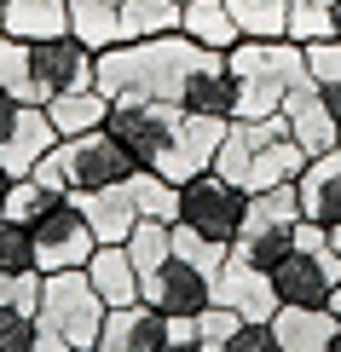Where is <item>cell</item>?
<instances>
[{
	"instance_id": "e575fe53",
	"label": "cell",
	"mask_w": 341,
	"mask_h": 352,
	"mask_svg": "<svg viewBox=\"0 0 341 352\" xmlns=\"http://www.w3.org/2000/svg\"><path fill=\"white\" fill-rule=\"evenodd\" d=\"M0 306L35 312L41 306V272H0Z\"/></svg>"
},
{
	"instance_id": "d590c367",
	"label": "cell",
	"mask_w": 341,
	"mask_h": 352,
	"mask_svg": "<svg viewBox=\"0 0 341 352\" xmlns=\"http://www.w3.org/2000/svg\"><path fill=\"white\" fill-rule=\"evenodd\" d=\"M29 346H35V312L0 306V352H29Z\"/></svg>"
},
{
	"instance_id": "cb8c5ba5",
	"label": "cell",
	"mask_w": 341,
	"mask_h": 352,
	"mask_svg": "<svg viewBox=\"0 0 341 352\" xmlns=\"http://www.w3.org/2000/svg\"><path fill=\"white\" fill-rule=\"evenodd\" d=\"M122 41H145V35H174L180 29V0H122L116 6Z\"/></svg>"
},
{
	"instance_id": "74e56055",
	"label": "cell",
	"mask_w": 341,
	"mask_h": 352,
	"mask_svg": "<svg viewBox=\"0 0 341 352\" xmlns=\"http://www.w3.org/2000/svg\"><path fill=\"white\" fill-rule=\"evenodd\" d=\"M168 346H197V318H168Z\"/></svg>"
},
{
	"instance_id": "44dd1931",
	"label": "cell",
	"mask_w": 341,
	"mask_h": 352,
	"mask_svg": "<svg viewBox=\"0 0 341 352\" xmlns=\"http://www.w3.org/2000/svg\"><path fill=\"white\" fill-rule=\"evenodd\" d=\"M272 329H278V346L284 352H330V341H335L330 306H278Z\"/></svg>"
},
{
	"instance_id": "5bb4252c",
	"label": "cell",
	"mask_w": 341,
	"mask_h": 352,
	"mask_svg": "<svg viewBox=\"0 0 341 352\" xmlns=\"http://www.w3.org/2000/svg\"><path fill=\"white\" fill-rule=\"evenodd\" d=\"M58 144L52 122L41 104H18L6 122V133H0V173H12V179H23V173H35V162Z\"/></svg>"
},
{
	"instance_id": "ee69618b",
	"label": "cell",
	"mask_w": 341,
	"mask_h": 352,
	"mask_svg": "<svg viewBox=\"0 0 341 352\" xmlns=\"http://www.w3.org/2000/svg\"><path fill=\"white\" fill-rule=\"evenodd\" d=\"M162 352H197V346H162Z\"/></svg>"
},
{
	"instance_id": "603a6c76",
	"label": "cell",
	"mask_w": 341,
	"mask_h": 352,
	"mask_svg": "<svg viewBox=\"0 0 341 352\" xmlns=\"http://www.w3.org/2000/svg\"><path fill=\"white\" fill-rule=\"evenodd\" d=\"M180 35H191L203 52H231L237 41H243L226 0H185L180 6Z\"/></svg>"
},
{
	"instance_id": "4316f807",
	"label": "cell",
	"mask_w": 341,
	"mask_h": 352,
	"mask_svg": "<svg viewBox=\"0 0 341 352\" xmlns=\"http://www.w3.org/2000/svg\"><path fill=\"white\" fill-rule=\"evenodd\" d=\"M127 190H133V202H139V219H162V226L180 219V185L174 179H162V173H151V168H133Z\"/></svg>"
},
{
	"instance_id": "9c48e42d",
	"label": "cell",
	"mask_w": 341,
	"mask_h": 352,
	"mask_svg": "<svg viewBox=\"0 0 341 352\" xmlns=\"http://www.w3.org/2000/svg\"><path fill=\"white\" fill-rule=\"evenodd\" d=\"M335 283H341V254H335L330 243H318V248H301V243H295L289 254L272 266L278 306H330Z\"/></svg>"
},
{
	"instance_id": "4dcf8cb0",
	"label": "cell",
	"mask_w": 341,
	"mask_h": 352,
	"mask_svg": "<svg viewBox=\"0 0 341 352\" xmlns=\"http://www.w3.org/2000/svg\"><path fill=\"white\" fill-rule=\"evenodd\" d=\"M295 47H313V41H335V0H289V35Z\"/></svg>"
},
{
	"instance_id": "f546056e",
	"label": "cell",
	"mask_w": 341,
	"mask_h": 352,
	"mask_svg": "<svg viewBox=\"0 0 341 352\" xmlns=\"http://www.w3.org/2000/svg\"><path fill=\"white\" fill-rule=\"evenodd\" d=\"M52 202H64V190L58 185H47V179H35V173H23V179H12V190H6V219H18V226H35L41 214L52 208Z\"/></svg>"
},
{
	"instance_id": "ba28073f",
	"label": "cell",
	"mask_w": 341,
	"mask_h": 352,
	"mask_svg": "<svg viewBox=\"0 0 341 352\" xmlns=\"http://www.w3.org/2000/svg\"><path fill=\"white\" fill-rule=\"evenodd\" d=\"M35 266L41 272H70V266H87L93 260V226H87V214H81V202L76 197H64V202H52L47 214L35 219Z\"/></svg>"
},
{
	"instance_id": "7bdbcfd3",
	"label": "cell",
	"mask_w": 341,
	"mask_h": 352,
	"mask_svg": "<svg viewBox=\"0 0 341 352\" xmlns=\"http://www.w3.org/2000/svg\"><path fill=\"white\" fill-rule=\"evenodd\" d=\"M330 352H341V324H335V341H330Z\"/></svg>"
},
{
	"instance_id": "ffe728a7",
	"label": "cell",
	"mask_w": 341,
	"mask_h": 352,
	"mask_svg": "<svg viewBox=\"0 0 341 352\" xmlns=\"http://www.w3.org/2000/svg\"><path fill=\"white\" fill-rule=\"evenodd\" d=\"M47 122L58 139H81V133H99V127L110 122V93H99V87H81V93H58L47 98Z\"/></svg>"
},
{
	"instance_id": "8fae6325",
	"label": "cell",
	"mask_w": 341,
	"mask_h": 352,
	"mask_svg": "<svg viewBox=\"0 0 341 352\" xmlns=\"http://www.w3.org/2000/svg\"><path fill=\"white\" fill-rule=\"evenodd\" d=\"M139 300H151L156 312H168V318H197V312L214 306V272L185 266V260H168L156 277H145Z\"/></svg>"
},
{
	"instance_id": "2e32d148",
	"label": "cell",
	"mask_w": 341,
	"mask_h": 352,
	"mask_svg": "<svg viewBox=\"0 0 341 352\" xmlns=\"http://www.w3.org/2000/svg\"><path fill=\"white\" fill-rule=\"evenodd\" d=\"M295 197H301V219L335 231V226H341V151L307 156L301 179H295Z\"/></svg>"
},
{
	"instance_id": "f1b7e54d",
	"label": "cell",
	"mask_w": 341,
	"mask_h": 352,
	"mask_svg": "<svg viewBox=\"0 0 341 352\" xmlns=\"http://www.w3.org/2000/svg\"><path fill=\"white\" fill-rule=\"evenodd\" d=\"M307 76H313L318 98L330 104V116L341 122V35H335V41H313V47H307Z\"/></svg>"
},
{
	"instance_id": "8d00e7d4",
	"label": "cell",
	"mask_w": 341,
	"mask_h": 352,
	"mask_svg": "<svg viewBox=\"0 0 341 352\" xmlns=\"http://www.w3.org/2000/svg\"><path fill=\"white\" fill-rule=\"evenodd\" d=\"M226 352H284V346H278V329L272 324H237Z\"/></svg>"
},
{
	"instance_id": "6da1fadb",
	"label": "cell",
	"mask_w": 341,
	"mask_h": 352,
	"mask_svg": "<svg viewBox=\"0 0 341 352\" xmlns=\"http://www.w3.org/2000/svg\"><path fill=\"white\" fill-rule=\"evenodd\" d=\"M231 122H209L180 104H156V98H110L105 133L133 156V168H151L162 179L185 185L191 173H209L220 139Z\"/></svg>"
},
{
	"instance_id": "bcb514c9",
	"label": "cell",
	"mask_w": 341,
	"mask_h": 352,
	"mask_svg": "<svg viewBox=\"0 0 341 352\" xmlns=\"http://www.w3.org/2000/svg\"><path fill=\"white\" fill-rule=\"evenodd\" d=\"M110 6H122V0H110Z\"/></svg>"
},
{
	"instance_id": "5b68a950",
	"label": "cell",
	"mask_w": 341,
	"mask_h": 352,
	"mask_svg": "<svg viewBox=\"0 0 341 352\" xmlns=\"http://www.w3.org/2000/svg\"><path fill=\"white\" fill-rule=\"evenodd\" d=\"M105 312H110V306L99 300L93 277H87L81 266H70V272H41V306H35V318H41L47 329H58L70 346H99Z\"/></svg>"
},
{
	"instance_id": "681fc988",
	"label": "cell",
	"mask_w": 341,
	"mask_h": 352,
	"mask_svg": "<svg viewBox=\"0 0 341 352\" xmlns=\"http://www.w3.org/2000/svg\"><path fill=\"white\" fill-rule=\"evenodd\" d=\"M180 6H185V0H180Z\"/></svg>"
},
{
	"instance_id": "8992f818",
	"label": "cell",
	"mask_w": 341,
	"mask_h": 352,
	"mask_svg": "<svg viewBox=\"0 0 341 352\" xmlns=\"http://www.w3.org/2000/svg\"><path fill=\"white\" fill-rule=\"evenodd\" d=\"M243 214H249V190L220 179V173H191V179L180 185V226L203 231V237L214 243H237V231H243Z\"/></svg>"
},
{
	"instance_id": "3957f363",
	"label": "cell",
	"mask_w": 341,
	"mask_h": 352,
	"mask_svg": "<svg viewBox=\"0 0 341 352\" xmlns=\"http://www.w3.org/2000/svg\"><path fill=\"white\" fill-rule=\"evenodd\" d=\"M127 173H133V156L105 133V127H99V133H81V139H58L35 162V179L58 185L64 197H87V190L122 185Z\"/></svg>"
},
{
	"instance_id": "f35d334b",
	"label": "cell",
	"mask_w": 341,
	"mask_h": 352,
	"mask_svg": "<svg viewBox=\"0 0 341 352\" xmlns=\"http://www.w3.org/2000/svg\"><path fill=\"white\" fill-rule=\"evenodd\" d=\"M29 352H70V341H64L58 329H47L41 318H35V346H29Z\"/></svg>"
},
{
	"instance_id": "836d02e7",
	"label": "cell",
	"mask_w": 341,
	"mask_h": 352,
	"mask_svg": "<svg viewBox=\"0 0 341 352\" xmlns=\"http://www.w3.org/2000/svg\"><path fill=\"white\" fill-rule=\"evenodd\" d=\"M0 272H41L35 266V231L0 214Z\"/></svg>"
},
{
	"instance_id": "83f0119b",
	"label": "cell",
	"mask_w": 341,
	"mask_h": 352,
	"mask_svg": "<svg viewBox=\"0 0 341 352\" xmlns=\"http://www.w3.org/2000/svg\"><path fill=\"white\" fill-rule=\"evenodd\" d=\"M122 248H127L133 266H139V277H156V272L174 260V237H168V226H162V219H139V226L127 231Z\"/></svg>"
},
{
	"instance_id": "7a4b0ae2",
	"label": "cell",
	"mask_w": 341,
	"mask_h": 352,
	"mask_svg": "<svg viewBox=\"0 0 341 352\" xmlns=\"http://www.w3.org/2000/svg\"><path fill=\"white\" fill-rule=\"evenodd\" d=\"M203 52L191 35H145V41H116L93 58V87L110 98H156V104H180L185 81L203 69Z\"/></svg>"
},
{
	"instance_id": "b9f144b4",
	"label": "cell",
	"mask_w": 341,
	"mask_h": 352,
	"mask_svg": "<svg viewBox=\"0 0 341 352\" xmlns=\"http://www.w3.org/2000/svg\"><path fill=\"white\" fill-rule=\"evenodd\" d=\"M330 248H335V254H341V226H335V231H330Z\"/></svg>"
},
{
	"instance_id": "1f68e13d",
	"label": "cell",
	"mask_w": 341,
	"mask_h": 352,
	"mask_svg": "<svg viewBox=\"0 0 341 352\" xmlns=\"http://www.w3.org/2000/svg\"><path fill=\"white\" fill-rule=\"evenodd\" d=\"M168 237H174V260H185V266H203V272H220V266H226V254H231L226 243L203 237V231L180 226V219H174V226H168Z\"/></svg>"
},
{
	"instance_id": "4fadbf2b",
	"label": "cell",
	"mask_w": 341,
	"mask_h": 352,
	"mask_svg": "<svg viewBox=\"0 0 341 352\" xmlns=\"http://www.w3.org/2000/svg\"><path fill=\"white\" fill-rule=\"evenodd\" d=\"M168 346V312H156L151 300L110 306L105 329H99V352H162Z\"/></svg>"
},
{
	"instance_id": "c3c4849f",
	"label": "cell",
	"mask_w": 341,
	"mask_h": 352,
	"mask_svg": "<svg viewBox=\"0 0 341 352\" xmlns=\"http://www.w3.org/2000/svg\"><path fill=\"white\" fill-rule=\"evenodd\" d=\"M0 98H12V93H0Z\"/></svg>"
},
{
	"instance_id": "7dc6e473",
	"label": "cell",
	"mask_w": 341,
	"mask_h": 352,
	"mask_svg": "<svg viewBox=\"0 0 341 352\" xmlns=\"http://www.w3.org/2000/svg\"><path fill=\"white\" fill-rule=\"evenodd\" d=\"M0 12H6V0H0Z\"/></svg>"
},
{
	"instance_id": "7c38bea8",
	"label": "cell",
	"mask_w": 341,
	"mask_h": 352,
	"mask_svg": "<svg viewBox=\"0 0 341 352\" xmlns=\"http://www.w3.org/2000/svg\"><path fill=\"white\" fill-rule=\"evenodd\" d=\"M214 306H231L243 324H272V312H278L272 272H260V266H249V260L226 254V266L214 272Z\"/></svg>"
},
{
	"instance_id": "277c9868",
	"label": "cell",
	"mask_w": 341,
	"mask_h": 352,
	"mask_svg": "<svg viewBox=\"0 0 341 352\" xmlns=\"http://www.w3.org/2000/svg\"><path fill=\"white\" fill-rule=\"evenodd\" d=\"M295 226H301V197H295V185L249 190V214H243V231H237L231 254L249 260V266H260V272H272L295 248Z\"/></svg>"
},
{
	"instance_id": "9a60e30c",
	"label": "cell",
	"mask_w": 341,
	"mask_h": 352,
	"mask_svg": "<svg viewBox=\"0 0 341 352\" xmlns=\"http://www.w3.org/2000/svg\"><path fill=\"white\" fill-rule=\"evenodd\" d=\"M284 122H289V133H295V144H301L307 156L341 151V122L330 116V104L318 98L313 81H301V87H289V93H284Z\"/></svg>"
},
{
	"instance_id": "52a82bcc",
	"label": "cell",
	"mask_w": 341,
	"mask_h": 352,
	"mask_svg": "<svg viewBox=\"0 0 341 352\" xmlns=\"http://www.w3.org/2000/svg\"><path fill=\"white\" fill-rule=\"evenodd\" d=\"M29 47V87H35V104H47L58 93H81L93 87V47H81L76 35H47V41H23Z\"/></svg>"
},
{
	"instance_id": "484cf974",
	"label": "cell",
	"mask_w": 341,
	"mask_h": 352,
	"mask_svg": "<svg viewBox=\"0 0 341 352\" xmlns=\"http://www.w3.org/2000/svg\"><path fill=\"white\" fill-rule=\"evenodd\" d=\"M70 35L81 41V47L105 52L122 41V23H116V6L110 0H70Z\"/></svg>"
},
{
	"instance_id": "ab89813d",
	"label": "cell",
	"mask_w": 341,
	"mask_h": 352,
	"mask_svg": "<svg viewBox=\"0 0 341 352\" xmlns=\"http://www.w3.org/2000/svg\"><path fill=\"white\" fill-rule=\"evenodd\" d=\"M330 318L341 324V283H335V295H330Z\"/></svg>"
},
{
	"instance_id": "60d3db41",
	"label": "cell",
	"mask_w": 341,
	"mask_h": 352,
	"mask_svg": "<svg viewBox=\"0 0 341 352\" xmlns=\"http://www.w3.org/2000/svg\"><path fill=\"white\" fill-rule=\"evenodd\" d=\"M6 190H12V173H0V208H6Z\"/></svg>"
},
{
	"instance_id": "7402d4cb",
	"label": "cell",
	"mask_w": 341,
	"mask_h": 352,
	"mask_svg": "<svg viewBox=\"0 0 341 352\" xmlns=\"http://www.w3.org/2000/svg\"><path fill=\"white\" fill-rule=\"evenodd\" d=\"M70 29V0H6L0 12V35L12 41H47Z\"/></svg>"
},
{
	"instance_id": "d4e9b609",
	"label": "cell",
	"mask_w": 341,
	"mask_h": 352,
	"mask_svg": "<svg viewBox=\"0 0 341 352\" xmlns=\"http://www.w3.org/2000/svg\"><path fill=\"white\" fill-rule=\"evenodd\" d=\"M243 41H284L289 35V0H226Z\"/></svg>"
},
{
	"instance_id": "ac0fdd59",
	"label": "cell",
	"mask_w": 341,
	"mask_h": 352,
	"mask_svg": "<svg viewBox=\"0 0 341 352\" xmlns=\"http://www.w3.org/2000/svg\"><path fill=\"white\" fill-rule=\"evenodd\" d=\"M81 272L93 277V289H99V300H105V306H133V300H139V289H145V277L127 260L122 243H99L93 260H87Z\"/></svg>"
},
{
	"instance_id": "d6986e66",
	"label": "cell",
	"mask_w": 341,
	"mask_h": 352,
	"mask_svg": "<svg viewBox=\"0 0 341 352\" xmlns=\"http://www.w3.org/2000/svg\"><path fill=\"white\" fill-rule=\"evenodd\" d=\"M76 202H81V214H87V226H93L99 243H127V231L139 226V202H133L127 179L105 185V190H87V197H76Z\"/></svg>"
},
{
	"instance_id": "30bf717a",
	"label": "cell",
	"mask_w": 341,
	"mask_h": 352,
	"mask_svg": "<svg viewBox=\"0 0 341 352\" xmlns=\"http://www.w3.org/2000/svg\"><path fill=\"white\" fill-rule=\"evenodd\" d=\"M226 69L237 81H266V87H278V93L313 81L307 76V47H295V41H237L226 52Z\"/></svg>"
},
{
	"instance_id": "f6af8a7d",
	"label": "cell",
	"mask_w": 341,
	"mask_h": 352,
	"mask_svg": "<svg viewBox=\"0 0 341 352\" xmlns=\"http://www.w3.org/2000/svg\"><path fill=\"white\" fill-rule=\"evenodd\" d=\"M70 352H99V346H70Z\"/></svg>"
},
{
	"instance_id": "e0dca14e",
	"label": "cell",
	"mask_w": 341,
	"mask_h": 352,
	"mask_svg": "<svg viewBox=\"0 0 341 352\" xmlns=\"http://www.w3.org/2000/svg\"><path fill=\"white\" fill-rule=\"evenodd\" d=\"M180 110L191 116H209V122H237V76L226 69V52H209L203 69L185 81Z\"/></svg>"
},
{
	"instance_id": "d6a6232c",
	"label": "cell",
	"mask_w": 341,
	"mask_h": 352,
	"mask_svg": "<svg viewBox=\"0 0 341 352\" xmlns=\"http://www.w3.org/2000/svg\"><path fill=\"white\" fill-rule=\"evenodd\" d=\"M0 93H12L18 104H35V87H29V47L12 35H0Z\"/></svg>"
}]
</instances>
